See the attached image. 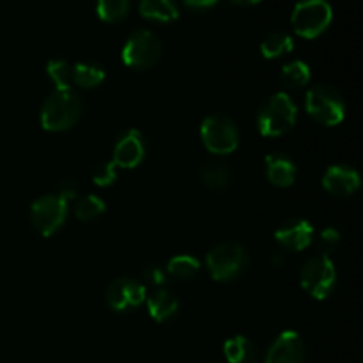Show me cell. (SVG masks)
I'll list each match as a JSON object with an SVG mask.
<instances>
[{
    "mask_svg": "<svg viewBox=\"0 0 363 363\" xmlns=\"http://www.w3.org/2000/svg\"><path fill=\"white\" fill-rule=\"evenodd\" d=\"M82 101L73 89H55L41 106V124L48 131H66L78 123Z\"/></svg>",
    "mask_w": 363,
    "mask_h": 363,
    "instance_id": "6da1fadb",
    "label": "cell"
},
{
    "mask_svg": "<svg viewBox=\"0 0 363 363\" xmlns=\"http://www.w3.org/2000/svg\"><path fill=\"white\" fill-rule=\"evenodd\" d=\"M296 103L286 92L269 96L257 112V128L264 137H282L296 124Z\"/></svg>",
    "mask_w": 363,
    "mask_h": 363,
    "instance_id": "7a4b0ae2",
    "label": "cell"
},
{
    "mask_svg": "<svg viewBox=\"0 0 363 363\" xmlns=\"http://www.w3.org/2000/svg\"><path fill=\"white\" fill-rule=\"evenodd\" d=\"M247 248L236 241H223L215 245L206 255V264L209 273L218 282H229L243 275L248 268Z\"/></svg>",
    "mask_w": 363,
    "mask_h": 363,
    "instance_id": "3957f363",
    "label": "cell"
},
{
    "mask_svg": "<svg viewBox=\"0 0 363 363\" xmlns=\"http://www.w3.org/2000/svg\"><path fill=\"white\" fill-rule=\"evenodd\" d=\"M305 106L308 116L325 126H337L346 116V103L342 94L335 87L326 84H318L308 89Z\"/></svg>",
    "mask_w": 363,
    "mask_h": 363,
    "instance_id": "277c9868",
    "label": "cell"
},
{
    "mask_svg": "<svg viewBox=\"0 0 363 363\" xmlns=\"http://www.w3.org/2000/svg\"><path fill=\"white\" fill-rule=\"evenodd\" d=\"M301 287L315 300H325L335 291L337 269L330 255H314L303 264L300 273Z\"/></svg>",
    "mask_w": 363,
    "mask_h": 363,
    "instance_id": "5b68a950",
    "label": "cell"
},
{
    "mask_svg": "<svg viewBox=\"0 0 363 363\" xmlns=\"http://www.w3.org/2000/svg\"><path fill=\"white\" fill-rule=\"evenodd\" d=\"M332 18V6L326 0H301L294 7L291 21L298 35L314 39L330 27Z\"/></svg>",
    "mask_w": 363,
    "mask_h": 363,
    "instance_id": "8992f818",
    "label": "cell"
},
{
    "mask_svg": "<svg viewBox=\"0 0 363 363\" xmlns=\"http://www.w3.org/2000/svg\"><path fill=\"white\" fill-rule=\"evenodd\" d=\"M201 138L213 155H229L240 144V130L230 117L213 113L201 124Z\"/></svg>",
    "mask_w": 363,
    "mask_h": 363,
    "instance_id": "52a82bcc",
    "label": "cell"
},
{
    "mask_svg": "<svg viewBox=\"0 0 363 363\" xmlns=\"http://www.w3.org/2000/svg\"><path fill=\"white\" fill-rule=\"evenodd\" d=\"M163 52L162 41L147 28L135 30L123 48V60L128 67L137 71L149 69L160 60Z\"/></svg>",
    "mask_w": 363,
    "mask_h": 363,
    "instance_id": "ba28073f",
    "label": "cell"
},
{
    "mask_svg": "<svg viewBox=\"0 0 363 363\" xmlns=\"http://www.w3.org/2000/svg\"><path fill=\"white\" fill-rule=\"evenodd\" d=\"M67 218V202L60 199L59 195H43L38 201H34L30 208L32 225L43 234V236H52L60 227L64 225Z\"/></svg>",
    "mask_w": 363,
    "mask_h": 363,
    "instance_id": "9c48e42d",
    "label": "cell"
},
{
    "mask_svg": "<svg viewBox=\"0 0 363 363\" xmlns=\"http://www.w3.org/2000/svg\"><path fill=\"white\" fill-rule=\"evenodd\" d=\"M106 303L116 312H131L145 301V287L135 279H117L106 287Z\"/></svg>",
    "mask_w": 363,
    "mask_h": 363,
    "instance_id": "30bf717a",
    "label": "cell"
},
{
    "mask_svg": "<svg viewBox=\"0 0 363 363\" xmlns=\"http://www.w3.org/2000/svg\"><path fill=\"white\" fill-rule=\"evenodd\" d=\"M305 358L307 350L303 339L293 330H286L273 340L264 363H305Z\"/></svg>",
    "mask_w": 363,
    "mask_h": 363,
    "instance_id": "8fae6325",
    "label": "cell"
},
{
    "mask_svg": "<svg viewBox=\"0 0 363 363\" xmlns=\"http://www.w3.org/2000/svg\"><path fill=\"white\" fill-rule=\"evenodd\" d=\"M315 230L312 223L305 218L286 220L279 229L275 230V240L282 245L286 250L301 252L314 241Z\"/></svg>",
    "mask_w": 363,
    "mask_h": 363,
    "instance_id": "7c38bea8",
    "label": "cell"
},
{
    "mask_svg": "<svg viewBox=\"0 0 363 363\" xmlns=\"http://www.w3.org/2000/svg\"><path fill=\"white\" fill-rule=\"evenodd\" d=\"M145 158V140L140 131L128 130L113 147V163L123 169H133Z\"/></svg>",
    "mask_w": 363,
    "mask_h": 363,
    "instance_id": "4fadbf2b",
    "label": "cell"
},
{
    "mask_svg": "<svg viewBox=\"0 0 363 363\" xmlns=\"http://www.w3.org/2000/svg\"><path fill=\"white\" fill-rule=\"evenodd\" d=\"M323 186L335 197H351L360 188V176L350 165H333L323 176Z\"/></svg>",
    "mask_w": 363,
    "mask_h": 363,
    "instance_id": "5bb4252c",
    "label": "cell"
},
{
    "mask_svg": "<svg viewBox=\"0 0 363 363\" xmlns=\"http://www.w3.org/2000/svg\"><path fill=\"white\" fill-rule=\"evenodd\" d=\"M266 176L273 186L287 188L296 179V165L284 152H272L266 158Z\"/></svg>",
    "mask_w": 363,
    "mask_h": 363,
    "instance_id": "9a60e30c",
    "label": "cell"
},
{
    "mask_svg": "<svg viewBox=\"0 0 363 363\" xmlns=\"http://www.w3.org/2000/svg\"><path fill=\"white\" fill-rule=\"evenodd\" d=\"M147 311L155 321H169L179 311V300H177L172 291L162 287L147 300Z\"/></svg>",
    "mask_w": 363,
    "mask_h": 363,
    "instance_id": "2e32d148",
    "label": "cell"
},
{
    "mask_svg": "<svg viewBox=\"0 0 363 363\" xmlns=\"http://www.w3.org/2000/svg\"><path fill=\"white\" fill-rule=\"evenodd\" d=\"M201 177L202 183L209 188V190H225L227 186L233 181V170L227 165L225 162H218V160H213L202 165L201 169Z\"/></svg>",
    "mask_w": 363,
    "mask_h": 363,
    "instance_id": "e0dca14e",
    "label": "cell"
},
{
    "mask_svg": "<svg viewBox=\"0 0 363 363\" xmlns=\"http://www.w3.org/2000/svg\"><path fill=\"white\" fill-rule=\"evenodd\" d=\"M223 353L229 363H254L257 360V346L243 335L230 337L223 344Z\"/></svg>",
    "mask_w": 363,
    "mask_h": 363,
    "instance_id": "ac0fdd59",
    "label": "cell"
},
{
    "mask_svg": "<svg viewBox=\"0 0 363 363\" xmlns=\"http://www.w3.org/2000/svg\"><path fill=\"white\" fill-rule=\"evenodd\" d=\"M140 14L147 20L169 23L179 16L176 0H140Z\"/></svg>",
    "mask_w": 363,
    "mask_h": 363,
    "instance_id": "d6986e66",
    "label": "cell"
},
{
    "mask_svg": "<svg viewBox=\"0 0 363 363\" xmlns=\"http://www.w3.org/2000/svg\"><path fill=\"white\" fill-rule=\"evenodd\" d=\"M103 80H105V69L98 62H80L73 66V84L78 87H98Z\"/></svg>",
    "mask_w": 363,
    "mask_h": 363,
    "instance_id": "ffe728a7",
    "label": "cell"
},
{
    "mask_svg": "<svg viewBox=\"0 0 363 363\" xmlns=\"http://www.w3.org/2000/svg\"><path fill=\"white\" fill-rule=\"evenodd\" d=\"M293 38L286 32H272L261 43V52L266 59H279V57L293 52Z\"/></svg>",
    "mask_w": 363,
    "mask_h": 363,
    "instance_id": "44dd1931",
    "label": "cell"
},
{
    "mask_svg": "<svg viewBox=\"0 0 363 363\" xmlns=\"http://www.w3.org/2000/svg\"><path fill=\"white\" fill-rule=\"evenodd\" d=\"M280 82L287 89H301L311 82V67L301 60L286 64L280 73Z\"/></svg>",
    "mask_w": 363,
    "mask_h": 363,
    "instance_id": "7402d4cb",
    "label": "cell"
},
{
    "mask_svg": "<svg viewBox=\"0 0 363 363\" xmlns=\"http://www.w3.org/2000/svg\"><path fill=\"white\" fill-rule=\"evenodd\" d=\"M130 0H98V16L106 23H119L130 14Z\"/></svg>",
    "mask_w": 363,
    "mask_h": 363,
    "instance_id": "603a6c76",
    "label": "cell"
},
{
    "mask_svg": "<svg viewBox=\"0 0 363 363\" xmlns=\"http://www.w3.org/2000/svg\"><path fill=\"white\" fill-rule=\"evenodd\" d=\"M199 269H201V262L191 255H176L170 259L169 266H167V273L179 280L194 279Z\"/></svg>",
    "mask_w": 363,
    "mask_h": 363,
    "instance_id": "cb8c5ba5",
    "label": "cell"
},
{
    "mask_svg": "<svg viewBox=\"0 0 363 363\" xmlns=\"http://www.w3.org/2000/svg\"><path fill=\"white\" fill-rule=\"evenodd\" d=\"M50 80L55 84V89H69L73 84V66L64 59L50 60L46 66Z\"/></svg>",
    "mask_w": 363,
    "mask_h": 363,
    "instance_id": "d4e9b609",
    "label": "cell"
},
{
    "mask_svg": "<svg viewBox=\"0 0 363 363\" xmlns=\"http://www.w3.org/2000/svg\"><path fill=\"white\" fill-rule=\"evenodd\" d=\"M105 213V202L96 195H85L74 204V216L82 222H89L92 218H98Z\"/></svg>",
    "mask_w": 363,
    "mask_h": 363,
    "instance_id": "484cf974",
    "label": "cell"
},
{
    "mask_svg": "<svg viewBox=\"0 0 363 363\" xmlns=\"http://www.w3.org/2000/svg\"><path fill=\"white\" fill-rule=\"evenodd\" d=\"M315 245L321 250L323 255H330L340 243V234L339 230L333 229V227H325L318 236H314Z\"/></svg>",
    "mask_w": 363,
    "mask_h": 363,
    "instance_id": "4316f807",
    "label": "cell"
},
{
    "mask_svg": "<svg viewBox=\"0 0 363 363\" xmlns=\"http://www.w3.org/2000/svg\"><path fill=\"white\" fill-rule=\"evenodd\" d=\"M117 179V167L113 162H105L98 165L92 172V181L98 186H110Z\"/></svg>",
    "mask_w": 363,
    "mask_h": 363,
    "instance_id": "83f0119b",
    "label": "cell"
},
{
    "mask_svg": "<svg viewBox=\"0 0 363 363\" xmlns=\"http://www.w3.org/2000/svg\"><path fill=\"white\" fill-rule=\"evenodd\" d=\"M167 277H169V273L162 266H149L144 272L145 282L152 284V286H163L167 282Z\"/></svg>",
    "mask_w": 363,
    "mask_h": 363,
    "instance_id": "f1b7e54d",
    "label": "cell"
},
{
    "mask_svg": "<svg viewBox=\"0 0 363 363\" xmlns=\"http://www.w3.org/2000/svg\"><path fill=\"white\" fill-rule=\"evenodd\" d=\"M77 186H74L73 181H64V183H60L59 186V197L64 199V201H71V199L77 197Z\"/></svg>",
    "mask_w": 363,
    "mask_h": 363,
    "instance_id": "f546056e",
    "label": "cell"
},
{
    "mask_svg": "<svg viewBox=\"0 0 363 363\" xmlns=\"http://www.w3.org/2000/svg\"><path fill=\"white\" fill-rule=\"evenodd\" d=\"M184 6L190 7L194 11H206V9H211V7L216 6L218 0H183Z\"/></svg>",
    "mask_w": 363,
    "mask_h": 363,
    "instance_id": "4dcf8cb0",
    "label": "cell"
},
{
    "mask_svg": "<svg viewBox=\"0 0 363 363\" xmlns=\"http://www.w3.org/2000/svg\"><path fill=\"white\" fill-rule=\"evenodd\" d=\"M284 262H286V255H284L282 252H275V254L272 255V264L275 266V268H282Z\"/></svg>",
    "mask_w": 363,
    "mask_h": 363,
    "instance_id": "1f68e13d",
    "label": "cell"
},
{
    "mask_svg": "<svg viewBox=\"0 0 363 363\" xmlns=\"http://www.w3.org/2000/svg\"><path fill=\"white\" fill-rule=\"evenodd\" d=\"M233 4H238V6H255L259 4L261 0H230Z\"/></svg>",
    "mask_w": 363,
    "mask_h": 363,
    "instance_id": "d6a6232c",
    "label": "cell"
}]
</instances>
